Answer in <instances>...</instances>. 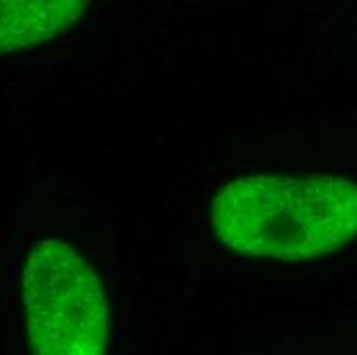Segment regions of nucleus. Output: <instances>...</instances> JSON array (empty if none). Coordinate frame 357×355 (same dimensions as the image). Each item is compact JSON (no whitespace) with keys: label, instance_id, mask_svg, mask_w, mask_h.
<instances>
[{"label":"nucleus","instance_id":"f03ea898","mask_svg":"<svg viewBox=\"0 0 357 355\" xmlns=\"http://www.w3.org/2000/svg\"><path fill=\"white\" fill-rule=\"evenodd\" d=\"M21 289L33 355H105L107 298L95 269L72 245L58 239L36 243Z\"/></svg>","mask_w":357,"mask_h":355},{"label":"nucleus","instance_id":"f257e3e1","mask_svg":"<svg viewBox=\"0 0 357 355\" xmlns=\"http://www.w3.org/2000/svg\"><path fill=\"white\" fill-rule=\"evenodd\" d=\"M212 228L220 243L241 255L322 257L357 236V183L331 175L234 179L212 202Z\"/></svg>","mask_w":357,"mask_h":355},{"label":"nucleus","instance_id":"7ed1b4c3","mask_svg":"<svg viewBox=\"0 0 357 355\" xmlns=\"http://www.w3.org/2000/svg\"><path fill=\"white\" fill-rule=\"evenodd\" d=\"M86 0H0V54L36 47L68 31Z\"/></svg>","mask_w":357,"mask_h":355}]
</instances>
